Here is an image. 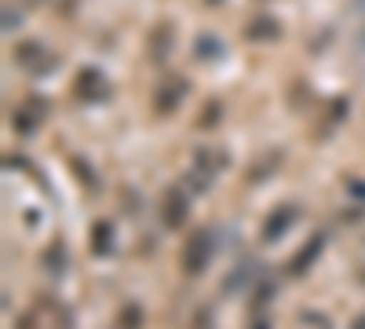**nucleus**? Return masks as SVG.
I'll return each mask as SVG.
<instances>
[{"mask_svg":"<svg viewBox=\"0 0 365 329\" xmlns=\"http://www.w3.org/2000/svg\"><path fill=\"white\" fill-rule=\"evenodd\" d=\"M296 329H332V322L322 311H299L296 315Z\"/></svg>","mask_w":365,"mask_h":329,"instance_id":"f8f14e48","label":"nucleus"},{"mask_svg":"<svg viewBox=\"0 0 365 329\" xmlns=\"http://www.w3.org/2000/svg\"><path fill=\"white\" fill-rule=\"evenodd\" d=\"M208 4H220V0H208Z\"/></svg>","mask_w":365,"mask_h":329,"instance_id":"a211bd4d","label":"nucleus"},{"mask_svg":"<svg viewBox=\"0 0 365 329\" xmlns=\"http://www.w3.org/2000/svg\"><path fill=\"white\" fill-rule=\"evenodd\" d=\"M182 96H187V81H182V77H165V84L158 88V96H154L158 113H175Z\"/></svg>","mask_w":365,"mask_h":329,"instance_id":"0eeeda50","label":"nucleus"},{"mask_svg":"<svg viewBox=\"0 0 365 329\" xmlns=\"http://www.w3.org/2000/svg\"><path fill=\"white\" fill-rule=\"evenodd\" d=\"M161 216H165V227L168 231L182 227V223H187V216H190V194L182 191V187H168L165 198H161Z\"/></svg>","mask_w":365,"mask_h":329,"instance_id":"39448f33","label":"nucleus"},{"mask_svg":"<svg viewBox=\"0 0 365 329\" xmlns=\"http://www.w3.org/2000/svg\"><path fill=\"white\" fill-rule=\"evenodd\" d=\"M190 329H208V311H201V315H197V322H194Z\"/></svg>","mask_w":365,"mask_h":329,"instance_id":"2eb2a0df","label":"nucleus"},{"mask_svg":"<svg viewBox=\"0 0 365 329\" xmlns=\"http://www.w3.org/2000/svg\"><path fill=\"white\" fill-rule=\"evenodd\" d=\"M15 63L26 74H51L58 59H55L51 48H44V41H19L15 44Z\"/></svg>","mask_w":365,"mask_h":329,"instance_id":"7ed1b4c3","label":"nucleus"},{"mask_svg":"<svg viewBox=\"0 0 365 329\" xmlns=\"http://www.w3.org/2000/svg\"><path fill=\"white\" fill-rule=\"evenodd\" d=\"M194 51L201 55V59H216V55H223V44L212 37V34H201L197 37V44H194Z\"/></svg>","mask_w":365,"mask_h":329,"instance_id":"ddd939ff","label":"nucleus"},{"mask_svg":"<svg viewBox=\"0 0 365 329\" xmlns=\"http://www.w3.org/2000/svg\"><path fill=\"white\" fill-rule=\"evenodd\" d=\"M245 34H249L252 41H274V37L282 34V29H278V22H270L267 15H259V19H252V22H249Z\"/></svg>","mask_w":365,"mask_h":329,"instance_id":"9b49d317","label":"nucleus"},{"mask_svg":"<svg viewBox=\"0 0 365 329\" xmlns=\"http://www.w3.org/2000/svg\"><path fill=\"white\" fill-rule=\"evenodd\" d=\"M223 168H227V154H223V151H197V154H194V165H190V172H187L190 191H208V183H212V179H216Z\"/></svg>","mask_w":365,"mask_h":329,"instance_id":"f03ea898","label":"nucleus"},{"mask_svg":"<svg viewBox=\"0 0 365 329\" xmlns=\"http://www.w3.org/2000/svg\"><path fill=\"white\" fill-rule=\"evenodd\" d=\"M73 96H77L81 103H103V99L110 96V84H106V77H103L96 66H84V70L73 77Z\"/></svg>","mask_w":365,"mask_h":329,"instance_id":"20e7f679","label":"nucleus"},{"mask_svg":"<svg viewBox=\"0 0 365 329\" xmlns=\"http://www.w3.org/2000/svg\"><path fill=\"white\" fill-rule=\"evenodd\" d=\"M351 329H365V315H358V318H354V325H351Z\"/></svg>","mask_w":365,"mask_h":329,"instance_id":"dca6fc26","label":"nucleus"},{"mask_svg":"<svg viewBox=\"0 0 365 329\" xmlns=\"http://www.w3.org/2000/svg\"><path fill=\"white\" fill-rule=\"evenodd\" d=\"M19 22H22V19L15 15V8H4V29H8V34H11V29H15Z\"/></svg>","mask_w":365,"mask_h":329,"instance_id":"4468645a","label":"nucleus"},{"mask_svg":"<svg viewBox=\"0 0 365 329\" xmlns=\"http://www.w3.org/2000/svg\"><path fill=\"white\" fill-rule=\"evenodd\" d=\"M252 329H270V322H267V318H259V322H256Z\"/></svg>","mask_w":365,"mask_h":329,"instance_id":"f3484780","label":"nucleus"},{"mask_svg":"<svg viewBox=\"0 0 365 329\" xmlns=\"http://www.w3.org/2000/svg\"><path fill=\"white\" fill-rule=\"evenodd\" d=\"M44 113H48V103H41V96H29V99L11 113V121H15V128H19L22 136H29V132L44 121Z\"/></svg>","mask_w":365,"mask_h":329,"instance_id":"423d86ee","label":"nucleus"},{"mask_svg":"<svg viewBox=\"0 0 365 329\" xmlns=\"http://www.w3.org/2000/svg\"><path fill=\"white\" fill-rule=\"evenodd\" d=\"M292 223H296V205L274 208V213L267 216V223H263V242H274V238H282Z\"/></svg>","mask_w":365,"mask_h":329,"instance_id":"6e6552de","label":"nucleus"},{"mask_svg":"<svg viewBox=\"0 0 365 329\" xmlns=\"http://www.w3.org/2000/svg\"><path fill=\"white\" fill-rule=\"evenodd\" d=\"M322 246H325V234H314L311 242H307V246H303V249H299V253L289 260V275H292V278H299V275L307 271V267H311V263L322 256Z\"/></svg>","mask_w":365,"mask_h":329,"instance_id":"1a4fd4ad","label":"nucleus"},{"mask_svg":"<svg viewBox=\"0 0 365 329\" xmlns=\"http://www.w3.org/2000/svg\"><path fill=\"white\" fill-rule=\"evenodd\" d=\"M113 249V223H96L91 227V253L106 256Z\"/></svg>","mask_w":365,"mask_h":329,"instance_id":"9d476101","label":"nucleus"},{"mask_svg":"<svg viewBox=\"0 0 365 329\" xmlns=\"http://www.w3.org/2000/svg\"><path fill=\"white\" fill-rule=\"evenodd\" d=\"M212 256H216V231L201 227V231L190 234L187 249H182V271L187 275H205V267L212 263Z\"/></svg>","mask_w":365,"mask_h":329,"instance_id":"f257e3e1","label":"nucleus"}]
</instances>
